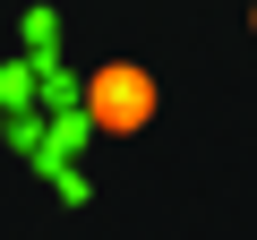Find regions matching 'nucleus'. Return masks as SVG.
<instances>
[{
    "label": "nucleus",
    "mask_w": 257,
    "mask_h": 240,
    "mask_svg": "<svg viewBox=\"0 0 257 240\" xmlns=\"http://www.w3.org/2000/svg\"><path fill=\"white\" fill-rule=\"evenodd\" d=\"M248 26H257V9H248Z\"/></svg>",
    "instance_id": "f03ea898"
},
{
    "label": "nucleus",
    "mask_w": 257,
    "mask_h": 240,
    "mask_svg": "<svg viewBox=\"0 0 257 240\" xmlns=\"http://www.w3.org/2000/svg\"><path fill=\"white\" fill-rule=\"evenodd\" d=\"M155 103H163V86H155L146 60H103L86 77V120H94L103 138H138L146 120H155Z\"/></svg>",
    "instance_id": "f257e3e1"
}]
</instances>
